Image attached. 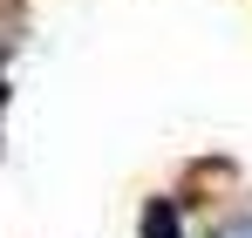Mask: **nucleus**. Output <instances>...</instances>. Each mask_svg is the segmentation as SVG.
<instances>
[{
  "label": "nucleus",
  "instance_id": "f257e3e1",
  "mask_svg": "<svg viewBox=\"0 0 252 238\" xmlns=\"http://www.w3.org/2000/svg\"><path fill=\"white\" fill-rule=\"evenodd\" d=\"M143 238H177V211H170V204H150V218H143Z\"/></svg>",
  "mask_w": 252,
  "mask_h": 238
},
{
  "label": "nucleus",
  "instance_id": "f03ea898",
  "mask_svg": "<svg viewBox=\"0 0 252 238\" xmlns=\"http://www.w3.org/2000/svg\"><path fill=\"white\" fill-rule=\"evenodd\" d=\"M218 238H252V225H232V232H218Z\"/></svg>",
  "mask_w": 252,
  "mask_h": 238
}]
</instances>
